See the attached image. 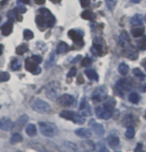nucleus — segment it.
Masks as SVG:
<instances>
[{
	"label": "nucleus",
	"instance_id": "b1692460",
	"mask_svg": "<svg viewBox=\"0 0 146 152\" xmlns=\"http://www.w3.org/2000/svg\"><path fill=\"white\" fill-rule=\"evenodd\" d=\"M12 122L10 119L8 118H4V119H1V129L2 130H5V131H7V130H10L12 128Z\"/></svg>",
	"mask_w": 146,
	"mask_h": 152
},
{
	"label": "nucleus",
	"instance_id": "2eb2a0df",
	"mask_svg": "<svg viewBox=\"0 0 146 152\" xmlns=\"http://www.w3.org/2000/svg\"><path fill=\"white\" fill-rule=\"evenodd\" d=\"M68 35H69V37L73 40V41L82 44V35L80 34L79 31L75 30V29H72V30H70L68 32Z\"/></svg>",
	"mask_w": 146,
	"mask_h": 152
},
{
	"label": "nucleus",
	"instance_id": "423d86ee",
	"mask_svg": "<svg viewBox=\"0 0 146 152\" xmlns=\"http://www.w3.org/2000/svg\"><path fill=\"white\" fill-rule=\"evenodd\" d=\"M27 121H28V116H27V115H21L20 117L12 124L11 130L13 131V133L19 132L20 130L23 128V126L27 123Z\"/></svg>",
	"mask_w": 146,
	"mask_h": 152
},
{
	"label": "nucleus",
	"instance_id": "a19ab883",
	"mask_svg": "<svg viewBox=\"0 0 146 152\" xmlns=\"http://www.w3.org/2000/svg\"><path fill=\"white\" fill-rule=\"evenodd\" d=\"M133 74H134L135 76H136V77L141 78V79H143V78L145 77V76H144V73H143L139 68H135V69H133Z\"/></svg>",
	"mask_w": 146,
	"mask_h": 152
},
{
	"label": "nucleus",
	"instance_id": "dca6fc26",
	"mask_svg": "<svg viewBox=\"0 0 146 152\" xmlns=\"http://www.w3.org/2000/svg\"><path fill=\"white\" fill-rule=\"evenodd\" d=\"M75 134L81 138H86V139H88V138L91 137L92 132H91V130H89L87 128H79V129L75 130Z\"/></svg>",
	"mask_w": 146,
	"mask_h": 152
},
{
	"label": "nucleus",
	"instance_id": "ea45409f",
	"mask_svg": "<svg viewBox=\"0 0 146 152\" xmlns=\"http://www.w3.org/2000/svg\"><path fill=\"white\" fill-rule=\"evenodd\" d=\"M137 46L140 50H145L146 49V39L145 38H142L140 39L138 42H137Z\"/></svg>",
	"mask_w": 146,
	"mask_h": 152
},
{
	"label": "nucleus",
	"instance_id": "7ed1b4c3",
	"mask_svg": "<svg viewBox=\"0 0 146 152\" xmlns=\"http://www.w3.org/2000/svg\"><path fill=\"white\" fill-rule=\"evenodd\" d=\"M39 130L41 134L45 137H53L57 133V128L52 123H47V122H39L38 123Z\"/></svg>",
	"mask_w": 146,
	"mask_h": 152
},
{
	"label": "nucleus",
	"instance_id": "2f4dec72",
	"mask_svg": "<svg viewBox=\"0 0 146 152\" xmlns=\"http://www.w3.org/2000/svg\"><path fill=\"white\" fill-rule=\"evenodd\" d=\"M10 68H11L13 71H17V70H19L21 68V61L19 59H13L11 61V63H10Z\"/></svg>",
	"mask_w": 146,
	"mask_h": 152
},
{
	"label": "nucleus",
	"instance_id": "ddd939ff",
	"mask_svg": "<svg viewBox=\"0 0 146 152\" xmlns=\"http://www.w3.org/2000/svg\"><path fill=\"white\" fill-rule=\"evenodd\" d=\"M79 114L82 116H84V117L91 115V110H90V108H89V105L85 98H83L82 102H81V105L79 108Z\"/></svg>",
	"mask_w": 146,
	"mask_h": 152
},
{
	"label": "nucleus",
	"instance_id": "e433bc0d",
	"mask_svg": "<svg viewBox=\"0 0 146 152\" xmlns=\"http://www.w3.org/2000/svg\"><path fill=\"white\" fill-rule=\"evenodd\" d=\"M135 135V130L133 127H128L125 132V136L128 138V139H131V138H133Z\"/></svg>",
	"mask_w": 146,
	"mask_h": 152
},
{
	"label": "nucleus",
	"instance_id": "8fccbe9b",
	"mask_svg": "<svg viewBox=\"0 0 146 152\" xmlns=\"http://www.w3.org/2000/svg\"><path fill=\"white\" fill-rule=\"evenodd\" d=\"M3 51H4V46L2 45V44H0V55H2Z\"/></svg>",
	"mask_w": 146,
	"mask_h": 152
},
{
	"label": "nucleus",
	"instance_id": "72a5a7b5",
	"mask_svg": "<svg viewBox=\"0 0 146 152\" xmlns=\"http://www.w3.org/2000/svg\"><path fill=\"white\" fill-rule=\"evenodd\" d=\"M140 100V96L138 95V93H136V92H132V93L129 94V101L131 103H134V104H136V103H138Z\"/></svg>",
	"mask_w": 146,
	"mask_h": 152
},
{
	"label": "nucleus",
	"instance_id": "f704fd0d",
	"mask_svg": "<svg viewBox=\"0 0 146 152\" xmlns=\"http://www.w3.org/2000/svg\"><path fill=\"white\" fill-rule=\"evenodd\" d=\"M27 50H28V46L26 44H21L16 48V53L19 54V55H22V54L27 52Z\"/></svg>",
	"mask_w": 146,
	"mask_h": 152
},
{
	"label": "nucleus",
	"instance_id": "9d476101",
	"mask_svg": "<svg viewBox=\"0 0 146 152\" xmlns=\"http://www.w3.org/2000/svg\"><path fill=\"white\" fill-rule=\"evenodd\" d=\"M95 113L98 118H102L104 120H107L112 116V111L107 109L106 107L102 106V107H97L95 110Z\"/></svg>",
	"mask_w": 146,
	"mask_h": 152
},
{
	"label": "nucleus",
	"instance_id": "c9c22d12",
	"mask_svg": "<svg viewBox=\"0 0 146 152\" xmlns=\"http://www.w3.org/2000/svg\"><path fill=\"white\" fill-rule=\"evenodd\" d=\"M105 3H106V6L109 10H113L117 4V0H105Z\"/></svg>",
	"mask_w": 146,
	"mask_h": 152
},
{
	"label": "nucleus",
	"instance_id": "6ab92c4d",
	"mask_svg": "<svg viewBox=\"0 0 146 152\" xmlns=\"http://www.w3.org/2000/svg\"><path fill=\"white\" fill-rule=\"evenodd\" d=\"M107 143L109 144L110 147L115 148V147H117L118 144H119V138L114 134H111L107 137Z\"/></svg>",
	"mask_w": 146,
	"mask_h": 152
},
{
	"label": "nucleus",
	"instance_id": "6e6552de",
	"mask_svg": "<svg viewBox=\"0 0 146 152\" xmlns=\"http://www.w3.org/2000/svg\"><path fill=\"white\" fill-rule=\"evenodd\" d=\"M57 100H58L59 104L62 105V106H64V107L71 106V105L74 104V102H75L74 98H73L71 95H69V94H63V95H61V96L58 97Z\"/></svg>",
	"mask_w": 146,
	"mask_h": 152
},
{
	"label": "nucleus",
	"instance_id": "7c9ffc66",
	"mask_svg": "<svg viewBox=\"0 0 146 152\" xmlns=\"http://www.w3.org/2000/svg\"><path fill=\"white\" fill-rule=\"evenodd\" d=\"M85 74L86 76L89 78V79H91V80H94V81H97L98 80V74L94 71L93 69H88V70H86L85 71Z\"/></svg>",
	"mask_w": 146,
	"mask_h": 152
},
{
	"label": "nucleus",
	"instance_id": "5701e85b",
	"mask_svg": "<svg viewBox=\"0 0 146 152\" xmlns=\"http://www.w3.org/2000/svg\"><path fill=\"white\" fill-rule=\"evenodd\" d=\"M131 24L134 26H141L143 23V16L141 14H136L131 18Z\"/></svg>",
	"mask_w": 146,
	"mask_h": 152
},
{
	"label": "nucleus",
	"instance_id": "09e8293b",
	"mask_svg": "<svg viewBox=\"0 0 146 152\" xmlns=\"http://www.w3.org/2000/svg\"><path fill=\"white\" fill-rule=\"evenodd\" d=\"M34 1H35V3H36V4H38V5H42V4H44L45 0H34Z\"/></svg>",
	"mask_w": 146,
	"mask_h": 152
},
{
	"label": "nucleus",
	"instance_id": "bb28decb",
	"mask_svg": "<svg viewBox=\"0 0 146 152\" xmlns=\"http://www.w3.org/2000/svg\"><path fill=\"white\" fill-rule=\"evenodd\" d=\"M22 140H23L22 135H21L19 132H16V133H13V135L11 136V138H10V143H11V144H16V143L21 142Z\"/></svg>",
	"mask_w": 146,
	"mask_h": 152
},
{
	"label": "nucleus",
	"instance_id": "de8ad7c7",
	"mask_svg": "<svg viewBox=\"0 0 146 152\" xmlns=\"http://www.w3.org/2000/svg\"><path fill=\"white\" fill-rule=\"evenodd\" d=\"M135 152H143V148H142V144H141V143L137 144L136 148H135Z\"/></svg>",
	"mask_w": 146,
	"mask_h": 152
},
{
	"label": "nucleus",
	"instance_id": "473e14b6",
	"mask_svg": "<svg viewBox=\"0 0 146 152\" xmlns=\"http://www.w3.org/2000/svg\"><path fill=\"white\" fill-rule=\"evenodd\" d=\"M118 71H119V73L121 75H126L127 73H128V71H129L128 65H127L126 63H124V62L120 63L119 66H118Z\"/></svg>",
	"mask_w": 146,
	"mask_h": 152
},
{
	"label": "nucleus",
	"instance_id": "f8f14e48",
	"mask_svg": "<svg viewBox=\"0 0 146 152\" xmlns=\"http://www.w3.org/2000/svg\"><path fill=\"white\" fill-rule=\"evenodd\" d=\"M89 125H90V127L92 128L93 132L96 133V135H98V136H103L104 135L105 130H104L103 126H102L101 124L97 123V122H95L94 120H91L90 122H89Z\"/></svg>",
	"mask_w": 146,
	"mask_h": 152
},
{
	"label": "nucleus",
	"instance_id": "4468645a",
	"mask_svg": "<svg viewBox=\"0 0 146 152\" xmlns=\"http://www.w3.org/2000/svg\"><path fill=\"white\" fill-rule=\"evenodd\" d=\"M119 44L121 46H123L124 48L130 45V37H129V35L126 31L121 32L120 37H119Z\"/></svg>",
	"mask_w": 146,
	"mask_h": 152
},
{
	"label": "nucleus",
	"instance_id": "20e7f679",
	"mask_svg": "<svg viewBox=\"0 0 146 152\" xmlns=\"http://www.w3.org/2000/svg\"><path fill=\"white\" fill-rule=\"evenodd\" d=\"M59 92H60V85L57 82H51L46 86L45 89V94L47 98L50 100H57L59 97Z\"/></svg>",
	"mask_w": 146,
	"mask_h": 152
},
{
	"label": "nucleus",
	"instance_id": "5fc2aeb1",
	"mask_svg": "<svg viewBox=\"0 0 146 152\" xmlns=\"http://www.w3.org/2000/svg\"><path fill=\"white\" fill-rule=\"evenodd\" d=\"M131 2H133V3H139L141 0H130Z\"/></svg>",
	"mask_w": 146,
	"mask_h": 152
},
{
	"label": "nucleus",
	"instance_id": "c03bdc74",
	"mask_svg": "<svg viewBox=\"0 0 146 152\" xmlns=\"http://www.w3.org/2000/svg\"><path fill=\"white\" fill-rule=\"evenodd\" d=\"M98 152H110L108 149L105 147V146L103 145V144H98Z\"/></svg>",
	"mask_w": 146,
	"mask_h": 152
},
{
	"label": "nucleus",
	"instance_id": "cd10ccee",
	"mask_svg": "<svg viewBox=\"0 0 146 152\" xmlns=\"http://www.w3.org/2000/svg\"><path fill=\"white\" fill-rule=\"evenodd\" d=\"M81 17L85 19V20H95L96 16L93 12L89 11V10H85V11L81 13Z\"/></svg>",
	"mask_w": 146,
	"mask_h": 152
},
{
	"label": "nucleus",
	"instance_id": "37998d69",
	"mask_svg": "<svg viewBox=\"0 0 146 152\" xmlns=\"http://www.w3.org/2000/svg\"><path fill=\"white\" fill-rule=\"evenodd\" d=\"M31 59L35 62V63H37V64H39V63H41V62H42V58L39 55H33V56L31 57Z\"/></svg>",
	"mask_w": 146,
	"mask_h": 152
},
{
	"label": "nucleus",
	"instance_id": "a878e982",
	"mask_svg": "<svg viewBox=\"0 0 146 152\" xmlns=\"http://www.w3.org/2000/svg\"><path fill=\"white\" fill-rule=\"evenodd\" d=\"M132 124H134V119L132 115H126L122 120V125L125 127H132Z\"/></svg>",
	"mask_w": 146,
	"mask_h": 152
},
{
	"label": "nucleus",
	"instance_id": "f257e3e1",
	"mask_svg": "<svg viewBox=\"0 0 146 152\" xmlns=\"http://www.w3.org/2000/svg\"><path fill=\"white\" fill-rule=\"evenodd\" d=\"M65 145L74 152H93L95 145L90 140H82L80 142H65Z\"/></svg>",
	"mask_w": 146,
	"mask_h": 152
},
{
	"label": "nucleus",
	"instance_id": "aec40b11",
	"mask_svg": "<svg viewBox=\"0 0 146 152\" xmlns=\"http://www.w3.org/2000/svg\"><path fill=\"white\" fill-rule=\"evenodd\" d=\"M35 21H36L37 26H38L40 29H44L45 27L47 26V21H46V19L43 17L42 15H37V16H36V18H35Z\"/></svg>",
	"mask_w": 146,
	"mask_h": 152
},
{
	"label": "nucleus",
	"instance_id": "0eeeda50",
	"mask_svg": "<svg viewBox=\"0 0 146 152\" xmlns=\"http://www.w3.org/2000/svg\"><path fill=\"white\" fill-rule=\"evenodd\" d=\"M25 68H26V70H28V71H30L31 73H33V74H39V73L41 72V68L38 66V64L35 63L31 58L26 59Z\"/></svg>",
	"mask_w": 146,
	"mask_h": 152
},
{
	"label": "nucleus",
	"instance_id": "4be33fe9",
	"mask_svg": "<svg viewBox=\"0 0 146 152\" xmlns=\"http://www.w3.org/2000/svg\"><path fill=\"white\" fill-rule=\"evenodd\" d=\"M25 131H26V134L28 135V136H30V137H33V136H35V135L37 134L36 126H35L34 124H32V123L28 124V125L26 126Z\"/></svg>",
	"mask_w": 146,
	"mask_h": 152
},
{
	"label": "nucleus",
	"instance_id": "4c0bfd02",
	"mask_svg": "<svg viewBox=\"0 0 146 152\" xmlns=\"http://www.w3.org/2000/svg\"><path fill=\"white\" fill-rule=\"evenodd\" d=\"M23 36H24V39L30 40V39L33 38L34 34H33V32H32L31 30H29V29H25L24 32H23Z\"/></svg>",
	"mask_w": 146,
	"mask_h": 152
},
{
	"label": "nucleus",
	"instance_id": "864d4df0",
	"mask_svg": "<svg viewBox=\"0 0 146 152\" xmlns=\"http://www.w3.org/2000/svg\"><path fill=\"white\" fill-rule=\"evenodd\" d=\"M141 89H142V91H143V92H145V93H146V84H144V85L142 86V88H141Z\"/></svg>",
	"mask_w": 146,
	"mask_h": 152
},
{
	"label": "nucleus",
	"instance_id": "49530a36",
	"mask_svg": "<svg viewBox=\"0 0 146 152\" xmlns=\"http://www.w3.org/2000/svg\"><path fill=\"white\" fill-rule=\"evenodd\" d=\"M75 74H76V69L73 67V68L70 69V71L68 73V77H73V76H75Z\"/></svg>",
	"mask_w": 146,
	"mask_h": 152
},
{
	"label": "nucleus",
	"instance_id": "052dcab7",
	"mask_svg": "<svg viewBox=\"0 0 146 152\" xmlns=\"http://www.w3.org/2000/svg\"><path fill=\"white\" fill-rule=\"evenodd\" d=\"M0 20H1V17H0Z\"/></svg>",
	"mask_w": 146,
	"mask_h": 152
},
{
	"label": "nucleus",
	"instance_id": "39448f33",
	"mask_svg": "<svg viewBox=\"0 0 146 152\" xmlns=\"http://www.w3.org/2000/svg\"><path fill=\"white\" fill-rule=\"evenodd\" d=\"M31 107L34 111L41 114H45V113H49L51 111L50 105L48 104L47 102L43 101L41 99H35L32 101L31 103Z\"/></svg>",
	"mask_w": 146,
	"mask_h": 152
},
{
	"label": "nucleus",
	"instance_id": "603ef678",
	"mask_svg": "<svg viewBox=\"0 0 146 152\" xmlns=\"http://www.w3.org/2000/svg\"><path fill=\"white\" fill-rule=\"evenodd\" d=\"M142 66L144 67V68H145V70H146V58L144 59V60L142 61Z\"/></svg>",
	"mask_w": 146,
	"mask_h": 152
},
{
	"label": "nucleus",
	"instance_id": "4d7b16f0",
	"mask_svg": "<svg viewBox=\"0 0 146 152\" xmlns=\"http://www.w3.org/2000/svg\"><path fill=\"white\" fill-rule=\"evenodd\" d=\"M144 117H145V119H146V111H145V114H144Z\"/></svg>",
	"mask_w": 146,
	"mask_h": 152
},
{
	"label": "nucleus",
	"instance_id": "f3484780",
	"mask_svg": "<svg viewBox=\"0 0 146 152\" xmlns=\"http://www.w3.org/2000/svg\"><path fill=\"white\" fill-rule=\"evenodd\" d=\"M125 56L128 57L131 60H136L138 54H137L136 50L134 49V47L129 45V46H127V47H125Z\"/></svg>",
	"mask_w": 146,
	"mask_h": 152
},
{
	"label": "nucleus",
	"instance_id": "412c9836",
	"mask_svg": "<svg viewBox=\"0 0 146 152\" xmlns=\"http://www.w3.org/2000/svg\"><path fill=\"white\" fill-rule=\"evenodd\" d=\"M144 28L142 26H135L133 29H132L131 33L133 35V37L135 38H138V37H141L143 34H144Z\"/></svg>",
	"mask_w": 146,
	"mask_h": 152
},
{
	"label": "nucleus",
	"instance_id": "1a4fd4ad",
	"mask_svg": "<svg viewBox=\"0 0 146 152\" xmlns=\"http://www.w3.org/2000/svg\"><path fill=\"white\" fill-rule=\"evenodd\" d=\"M106 94H107V89L105 86H100L94 91V93L92 95L93 99L95 101H102L106 98Z\"/></svg>",
	"mask_w": 146,
	"mask_h": 152
},
{
	"label": "nucleus",
	"instance_id": "f03ea898",
	"mask_svg": "<svg viewBox=\"0 0 146 152\" xmlns=\"http://www.w3.org/2000/svg\"><path fill=\"white\" fill-rule=\"evenodd\" d=\"M60 116L62 118L67 119V120H71L72 122L76 124H84L85 123V117L80 115L79 113H76L74 111L70 110H63L60 112Z\"/></svg>",
	"mask_w": 146,
	"mask_h": 152
},
{
	"label": "nucleus",
	"instance_id": "13d9d810",
	"mask_svg": "<svg viewBox=\"0 0 146 152\" xmlns=\"http://www.w3.org/2000/svg\"><path fill=\"white\" fill-rule=\"evenodd\" d=\"M0 128H1V120H0Z\"/></svg>",
	"mask_w": 146,
	"mask_h": 152
},
{
	"label": "nucleus",
	"instance_id": "393cba45",
	"mask_svg": "<svg viewBox=\"0 0 146 152\" xmlns=\"http://www.w3.org/2000/svg\"><path fill=\"white\" fill-rule=\"evenodd\" d=\"M12 27H13V26H12V23L6 22L3 26L1 27L2 34H3L4 36H7V35H9V34L12 32Z\"/></svg>",
	"mask_w": 146,
	"mask_h": 152
},
{
	"label": "nucleus",
	"instance_id": "c756f323",
	"mask_svg": "<svg viewBox=\"0 0 146 152\" xmlns=\"http://www.w3.org/2000/svg\"><path fill=\"white\" fill-rule=\"evenodd\" d=\"M93 50H95L96 52H103V43H100L99 39H95L93 42Z\"/></svg>",
	"mask_w": 146,
	"mask_h": 152
},
{
	"label": "nucleus",
	"instance_id": "9b49d317",
	"mask_svg": "<svg viewBox=\"0 0 146 152\" xmlns=\"http://www.w3.org/2000/svg\"><path fill=\"white\" fill-rule=\"evenodd\" d=\"M39 12H40V15H42L43 17L46 19L47 27H51L55 24V17L51 14V12L48 9H46V8H43V9L39 10Z\"/></svg>",
	"mask_w": 146,
	"mask_h": 152
},
{
	"label": "nucleus",
	"instance_id": "3c124183",
	"mask_svg": "<svg viewBox=\"0 0 146 152\" xmlns=\"http://www.w3.org/2000/svg\"><path fill=\"white\" fill-rule=\"evenodd\" d=\"M19 1L23 4H28L29 3V0H19Z\"/></svg>",
	"mask_w": 146,
	"mask_h": 152
},
{
	"label": "nucleus",
	"instance_id": "c85d7f7f",
	"mask_svg": "<svg viewBox=\"0 0 146 152\" xmlns=\"http://www.w3.org/2000/svg\"><path fill=\"white\" fill-rule=\"evenodd\" d=\"M68 50H69V46L67 43L63 42V41L58 43V45H57V52L58 53H66Z\"/></svg>",
	"mask_w": 146,
	"mask_h": 152
},
{
	"label": "nucleus",
	"instance_id": "a211bd4d",
	"mask_svg": "<svg viewBox=\"0 0 146 152\" xmlns=\"http://www.w3.org/2000/svg\"><path fill=\"white\" fill-rule=\"evenodd\" d=\"M117 87L123 91H129L131 89L132 85L130 81H128L127 79H121L117 82Z\"/></svg>",
	"mask_w": 146,
	"mask_h": 152
},
{
	"label": "nucleus",
	"instance_id": "6e6d98bb",
	"mask_svg": "<svg viewBox=\"0 0 146 152\" xmlns=\"http://www.w3.org/2000/svg\"><path fill=\"white\" fill-rule=\"evenodd\" d=\"M52 2H54V3H58V2H60L61 0H51Z\"/></svg>",
	"mask_w": 146,
	"mask_h": 152
},
{
	"label": "nucleus",
	"instance_id": "a18cd8bd",
	"mask_svg": "<svg viewBox=\"0 0 146 152\" xmlns=\"http://www.w3.org/2000/svg\"><path fill=\"white\" fill-rule=\"evenodd\" d=\"M80 2L83 7H87L90 4V0H80Z\"/></svg>",
	"mask_w": 146,
	"mask_h": 152
},
{
	"label": "nucleus",
	"instance_id": "58836bf2",
	"mask_svg": "<svg viewBox=\"0 0 146 152\" xmlns=\"http://www.w3.org/2000/svg\"><path fill=\"white\" fill-rule=\"evenodd\" d=\"M10 75L7 72H0V82H6L9 80Z\"/></svg>",
	"mask_w": 146,
	"mask_h": 152
},
{
	"label": "nucleus",
	"instance_id": "bf43d9fd",
	"mask_svg": "<svg viewBox=\"0 0 146 152\" xmlns=\"http://www.w3.org/2000/svg\"><path fill=\"white\" fill-rule=\"evenodd\" d=\"M145 20H146V16H145Z\"/></svg>",
	"mask_w": 146,
	"mask_h": 152
},
{
	"label": "nucleus",
	"instance_id": "79ce46f5",
	"mask_svg": "<svg viewBox=\"0 0 146 152\" xmlns=\"http://www.w3.org/2000/svg\"><path fill=\"white\" fill-rule=\"evenodd\" d=\"M90 64H91V59L88 58V57L82 59V61H81V65H82L83 67H88Z\"/></svg>",
	"mask_w": 146,
	"mask_h": 152
}]
</instances>
